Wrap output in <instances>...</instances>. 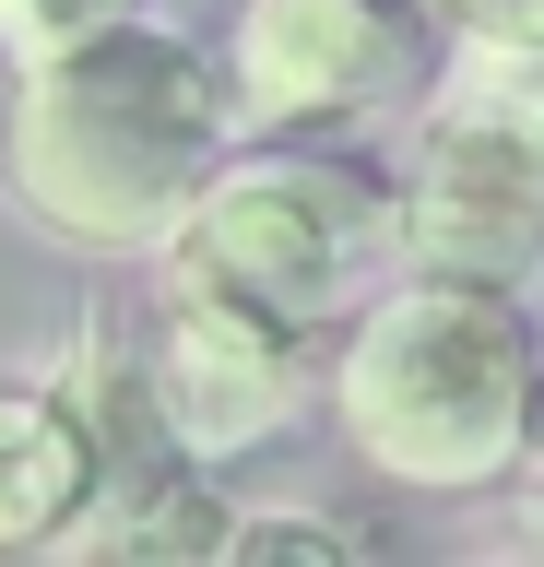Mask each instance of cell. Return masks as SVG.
I'll return each instance as SVG.
<instances>
[{
    "instance_id": "6da1fadb",
    "label": "cell",
    "mask_w": 544,
    "mask_h": 567,
    "mask_svg": "<svg viewBox=\"0 0 544 567\" xmlns=\"http://www.w3.org/2000/svg\"><path fill=\"white\" fill-rule=\"evenodd\" d=\"M214 142H225L214 71L178 35L119 12V24L37 60V83L12 106V189L37 225H60L83 248H154L202 202Z\"/></svg>"
},
{
    "instance_id": "7a4b0ae2",
    "label": "cell",
    "mask_w": 544,
    "mask_h": 567,
    "mask_svg": "<svg viewBox=\"0 0 544 567\" xmlns=\"http://www.w3.org/2000/svg\"><path fill=\"white\" fill-rule=\"evenodd\" d=\"M343 437L391 485H485L533 437V331L497 284L438 272L367 308L343 354Z\"/></svg>"
},
{
    "instance_id": "3957f363",
    "label": "cell",
    "mask_w": 544,
    "mask_h": 567,
    "mask_svg": "<svg viewBox=\"0 0 544 567\" xmlns=\"http://www.w3.org/2000/svg\"><path fill=\"white\" fill-rule=\"evenodd\" d=\"M379 248V189L320 154H260V166H214L202 202L166 237V284H214L237 308L320 331L331 308H356V272Z\"/></svg>"
},
{
    "instance_id": "277c9868",
    "label": "cell",
    "mask_w": 544,
    "mask_h": 567,
    "mask_svg": "<svg viewBox=\"0 0 544 567\" xmlns=\"http://www.w3.org/2000/svg\"><path fill=\"white\" fill-rule=\"evenodd\" d=\"M402 248L427 272L509 284L544 260V83H473L427 118L414 142V189H402Z\"/></svg>"
},
{
    "instance_id": "5b68a950",
    "label": "cell",
    "mask_w": 544,
    "mask_h": 567,
    "mask_svg": "<svg viewBox=\"0 0 544 567\" xmlns=\"http://www.w3.org/2000/svg\"><path fill=\"white\" fill-rule=\"evenodd\" d=\"M391 83H414V12L402 0H249L237 24V106L296 118H356Z\"/></svg>"
},
{
    "instance_id": "8992f818",
    "label": "cell",
    "mask_w": 544,
    "mask_h": 567,
    "mask_svg": "<svg viewBox=\"0 0 544 567\" xmlns=\"http://www.w3.org/2000/svg\"><path fill=\"white\" fill-rule=\"evenodd\" d=\"M296 331L285 319L237 308L214 284H166V331H154V390H166V425L178 450H249L296 414Z\"/></svg>"
},
{
    "instance_id": "52a82bcc",
    "label": "cell",
    "mask_w": 544,
    "mask_h": 567,
    "mask_svg": "<svg viewBox=\"0 0 544 567\" xmlns=\"http://www.w3.org/2000/svg\"><path fill=\"white\" fill-rule=\"evenodd\" d=\"M107 496V450L72 390H0V544H48Z\"/></svg>"
},
{
    "instance_id": "ba28073f",
    "label": "cell",
    "mask_w": 544,
    "mask_h": 567,
    "mask_svg": "<svg viewBox=\"0 0 544 567\" xmlns=\"http://www.w3.org/2000/svg\"><path fill=\"white\" fill-rule=\"evenodd\" d=\"M72 544L83 556H237V508L166 461V473H119L107 508L72 520Z\"/></svg>"
},
{
    "instance_id": "9c48e42d",
    "label": "cell",
    "mask_w": 544,
    "mask_h": 567,
    "mask_svg": "<svg viewBox=\"0 0 544 567\" xmlns=\"http://www.w3.org/2000/svg\"><path fill=\"white\" fill-rule=\"evenodd\" d=\"M131 0H0V48H24V60H48V48H72V35L119 24Z\"/></svg>"
},
{
    "instance_id": "30bf717a",
    "label": "cell",
    "mask_w": 544,
    "mask_h": 567,
    "mask_svg": "<svg viewBox=\"0 0 544 567\" xmlns=\"http://www.w3.org/2000/svg\"><path fill=\"white\" fill-rule=\"evenodd\" d=\"M237 556H308V567H343L356 532L343 520H237Z\"/></svg>"
},
{
    "instance_id": "8fae6325",
    "label": "cell",
    "mask_w": 544,
    "mask_h": 567,
    "mask_svg": "<svg viewBox=\"0 0 544 567\" xmlns=\"http://www.w3.org/2000/svg\"><path fill=\"white\" fill-rule=\"evenodd\" d=\"M473 48H509V60H544V0H450Z\"/></svg>"
},
{
    "instance_id": "7c38bea8",
    "label": "cell",
    "mask_w": 544,
    "mask_h": 567,
    "mask_svg": "<svg viewBox=\"0 0 544 567\" xmlns=\"http://www.w3.org/2000/svg\"><path fill=\"white\" fill-rule=\"evenodd\" d=\"M533 544H544V496H533Z\"/></svg>"
}]
</instances>
